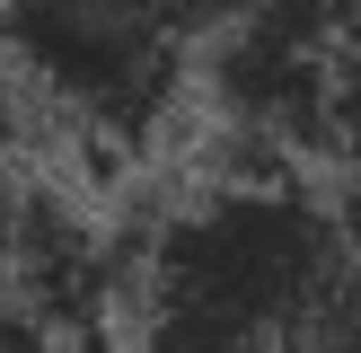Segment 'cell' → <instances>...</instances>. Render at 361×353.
Listing matches in <instances>:
<instances>
[{"mask_svg":"<svg viewBox=\"0 0 361 353\" xmlns=\"http://www.w3.org/2000/svg\"><path fill=\"white\" fill-rule=\"evenodd\" d=\"M133 353H361V247L300 176H212L123 256Z\"/></svg>","mask_w":361,"mask_h":353,"instance_id":"obj_1","label":"cell"},{"mask_svg":"<svg viewBox=\"0 0 361 353\" xmlns=\"http://www.w3.org/2000/svg\"><path fill=\"white\" fill-rule=\"evenodd\" d=\"M229 0H9L0 62L97 150H150Z\"/></svg>","mask_w":361,"mask_h":353,"instance_id":"obj_2","label":"cell"},{"mask_svg":"<svg viewBox=\"0 0 361 353\" xmlns=\"http://www.w3.org/2000/svg\"><path fill=\"white\" fill-rule=\"evenodd\" d=\"M361 53V0H229L221 35L203 44L212 115L256 159H326L335 97Z\"/></svg>","mask_w":361,"mask_h":353,"instance_id":"obj_3","label":"cell"},{"mask_svg":"<svg viewBox=\"0 0 361 353\" xmlns=\"http://www.w3.org/2000/svg\"><path fill=\"white\" fill-rule=\"evenodd\" d=\"M0 353H35V335H27V327H18V318H9V309H0Z\"/></svg>","mask_w":361,"mask_h":353,"instance_id":"obj_4","label":"cell"},{"mask_svg":"<svg viewBox=\"0 0 361 353\" xmlns=\"http://www.w3.org/2000/svg\"><path fill=\"white\" fill-rule=\"evenodd\" d=\"M335 212H344V229H353V247H361V186H344V203H335Z\"/></svg>","mask_w":361,"mask_h":353,"instance_id":"obj_5","label":"cell"},{"mask_svg":"<svg viewBox=\"0 0 361 353\" xmlns=\"http://www.w3.org/2000/svg\"><path fill=\"white\" fill-rule=\"evenodd\" d=\"M0 9H9V0H0Z\"/></svg>","mask_w":361,"mask_h":353,"instance_id":"obj_6","label":"cell"}]
</instances>
